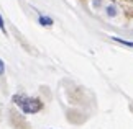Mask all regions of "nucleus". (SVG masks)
Returning <instances> with one entry per match:
<instances>
[{
    "mask_svg": "<svg viewBox=\"0 0 133 129\" xmlns=\"http://www.w3.org/2000/svg\"><path fill=\"white\" fill-rule=\"evenodd\" d=\"M15 103L22 108L23 113L26 115H33V113H38L39 110L43 108V103L36 100V98H26V96H15L13 98Z\"/></svg>",
    "mask_w": 133,
    "mask_h": 129,
    "instance_id": "obj_1",
    "label": "nucleus"
},
{
    "mask_svg": "<svg viewBox=\"0 0 133 129\" xmlns=\"http://www.w3.org/2000/svg\"><path fill=\"white\" fill-rule=\"evenodd\" d=\"M38 23H39V25H43V26H51V25H53V20H51L49 17L39 15V18H38Z\"/></svg>",
    "mask_w": 133,
    "mask_h": 129,
    "instance_id": "obj_2",
    "label": "nucleus"
},
{
    "mask_svg": "<svg viewBox=\"0 0 133 129\" xmlns=\"http://www.w3.org/2000/svg\"><path fill=\"white\" fill-rule=\"evenodd\" d=\"M105 13H107V17L114 18V17L118 15V10H117V7H114V5H109V7L105 8Z\"/></svg>",
    "mask_w": 133,
    "mask_h": 129,
    "instance_id": "obj_3",
    "label": "nucleus"
},
{
    "mask_svg": "<svg viewBox=\"0 0 133 129\" xmlns=\"http://www.w3.org/2000/svg\"><path fill=\"white\" fill-rule=\"evenodd\" d=\"M112 39L117 41V43L123 44V46H128V48H133V41H127V39H122V38H117V36H112Z\"/></svg>",
    "mask_w": 133,
    "mask_h": 129,
    "instance_id": "obj_4",
    "label": "nucleus"
},
{
    "mask_svg": "<svg viewBox=\"0 0 133 129\" xmlns=\"http://www.w3.org/2000/svg\"><path fill=\"white\" fill-rule=\"evenodd\" d=\"M0 29H2V33L7 34V29H5V23H3V18H2V15H0Z\"/></svg>",
    "mask_w": 133,
    "mask_h": 129,
    "instance_id": "obj_5",
    "label": "nucleus"
},
{
    "mask_svg": "<svg viewBox=\"0 0 133 129\" xmlns=\"http://www.w3.org/2000/svg\"><path fill=\"white\" fill-rule=\"evenodd\" d=\"M3 72H5V64H3V60L0 59V75H3Z\"/></svg>",
    "mask_w": 133,
    "mask_h": 129,
    "instance_id": "obj_6",
    "label": "nucleus"
},
{
    "mask_svg": "<svg viewBox=\"0 0 133 129\" xmlns=\"http://www.w3.org/2000/svg\"><path fill=\"white\" fill-rule=\"evenodd\" d=\"M94 7H100V0H94Z\"/></svg>",
    "mask_w": 133,
    "mask_h": 129,
    "instance_id": "obj_7",
    "label": "nucleus"
}]
</instances>
